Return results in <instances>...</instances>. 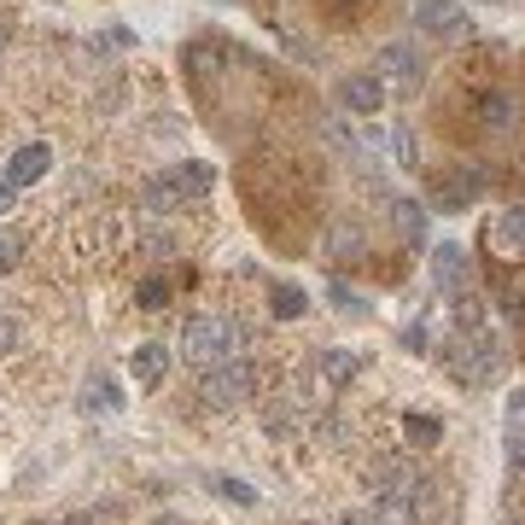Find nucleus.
I'll return each mask as SVG.
<instances>
[{
    "mask_svg": "<svg viewBox=\"0 0 525 525\" xmlns=\"http://www.w3.org/2000/svg\"><path fill=\"white\" fill-rule=\"evenodd\" d=\"M12 350H18V321L0 315V356H12Z\"/></svg>",
    "mask_w": 525,
    "mask_h": 525,
    "instance_id": "32",
    "label": "nucleus"
},
{
    "mask_svg": "<svg viewBox=\"0 0 525 525\" xmlns=\"http://www.w3.org/2000/svg\"><path fill=\"white\" fill-rule=\"evenodd\" d=\"M339 525H374L368 514H339Z\"/></svg>",
    "mask_w": 525,
    "mask_h": 525,
    "instance_id": "36",
    "label": "nucleus"
},
{
    "mask_svg": "<svg viewBox=\"0 0 525 525\" xmlns=\"http://www.w3.org/2000/svg\"><path fill=\"white\" fill-rule=\"evenodd\" d=\"M485 6H496V0H485Z\"/></svg>",
    "mask_w": 525,
    "mask_h": 525,
    "instance_id": "38",
    "label": "nucleus"
},
{
    "mask_svg": "<svg viewBox=\"0 0 525 525\" xmlns=\"http://www.w3.org/2000/svg\"><path fill=\"white\" fill-rule=\"evenodd\" d=\"M216 496H228V502H240V508H251V502H257V490L240 485V479H216Z\"/></svg>",
    "mask_w": 525,
    "mask_h": 525,
    "instance_id": "29",
    "label": "nucleus"
},
{
    "mask_svg": "<svg viewBox=\"0 0 525 525\" xmlns=\"http://www.w3.org/2000/svg\"><path fill=\"white\" fill-rule=\"evenodd\" d=\"M12 199H18V187H12V181H6V175H0V216H6V210H12Z\"/></svg>",
    "mask_w": 525,
    "mask_h": 525,
    "instance_id": "35",
    "label": "nucleus"
},
{
    "mask_svg": "<svg viewBox=\"0 0 525 525\" xmlns=\"http://www.w3.org/2000/svg\"><path fill=\"white\" fill-rule=\"evenodd\" d=\"M327 298H333V310H345V315H374V304H368V298H356L345 280H327Z\"/></svg>",
    "mask_w": 525,
    "mask_h": 525,
    "instance_id": "24",
    "label": "nucleus"
},
{
    "mask_svg": "<svg viewBox=\"0 0 525 525\" xmlns=\"http://www.w3.org/2000/svg\"><path fill=\"white\" fill-rule=\"evenodd\" d=\"M502 450H508V467H514V473H525V426H520V420L508 426V438H502Z\"/></svg>",
    "mask_w": 525,
    "mask_h": 525,
    "instance_id": "26",
    "label": "nucleus"
},
{
    "mask_svg": "<svg viewBox=\"0 0 525 525\" xmlns=\"http://www.w3.org/2000/svg\"><path fill=\"white\" fill-rule=\"evenodd\" d=\"M18 251H24V234H18V228H6V222H0V275H6V269H12V263H18Z\"/></svg>",
    "mask_w": 525,
    "mask_h": 525,
    "instance_id": "25",
    "label": "nucleus"
},
{
    "mask_svg": "<svg viewBox=\"0 0 525 525\" xmlns=\"http://www.w3.org/2000/svg\"><path fill=\"white\" fill-rule=\"evenodd\" d=\"M47 164H53V152H47V140H30V146H18V152H12V158H6V181H12V187H18V193H24V187H35V181H41V175H47Z\"/></svg>",
    "mask_w": 525,
    "mask_h": 525,
    "instance_id": "8",
    "label": "nucleus"
},
{
    "mask_svg": "<svg viewBox=\"0 0 525 525\" xmlns=\"http://www.w3.org/2000/svg\"><path fill=\"white\" fill-rule=\"evenodd\" d=\"M403 350H415V356H426V350H432V333H426V321H409V327H403Z\"/></svg>",
    "mask_w": 525,
    "mask_h": 525,
    "instance_id": "30",
    "label": "nucleus"
},
{
    "mask_svg": "<svg viewBox=\"0 0 525 525\" xmlns=\"http://www.w3.org/2000/svg\"><path fill=\"white\" fill-rule=\"evenodd\" d=\"M146 245H152V257H170V251H175V240H170V234H152Z\"/></svg>",
    "mask_w": 525,
    "mask_h": 525,
    "instance_id": "34",
    "label": "nucleus"
},
{
    "mask_svg": "<svg viewBox=\"0 0 525 525\" xmlns=\"http://www.w3.org/2000/svg\"><path fill=\"white\" fill-rule=\"evenodd\" d=\"M450 315H455V333H485V298H455L450 304Z\"/></svg>",
    "mask_w": 525,
    "mask_h": 525,
    "instance_id": "20",
    "label": "nucleus"
},
{
    "mask_svg": "<svg viewBox=\"0 0 525 525\" xmlns=\"http://www.w3.org/2000/svg\"><path fill=\"white\" fill-rule=\"evenodd\" d=\"M269 310H275V321H298V315L310 310V298H304V286H292V280H286V286L269 292Z\"/></svg>",
    "mask_w": 525,
    "mask_h": 525,
    "instance_id": "19",
    "label": "nucleus"
},
{
    "mask_svg": "<svg viewBox=\"0 0 525 525\" xmlns=\"http://www.w3.org/2000/svg\"><path fill=\"white\" fill-rule=\"evenodd\" d=\"M490 245H496L502 257H525V205H508L490 222Z\"/></svg>",
    "mask_w": 525,
    "mask_h": 525,
    "instance_id": "12",
    "label": "nucleus"
},
{
    "mask_svg": "<svg viewBox=\"0 0 525 525\" xmlns=\"http://www.w3.org/2000/svg\"><path fill=\"white\" fill-rule=\"evenodd\" d=\"M403 438H409L415 450H438V444H444V420L432 415V409H409V415H403Z\"/></svg>",
    "mask_w": 525,
    "mask_h": 525,
    "instance_id": "16",
    "label": "nucleus"
},
{
    "mask_svg": "<svg viewBox=\"0 0 525 525\" xmlns=\"http://www.w3.org/2000/svg\"><path fill=\"white\" fill-rule=\"evenodd\" d=\"M321 251H327V263H356V257L368 251V240H362L356 228H333V234H327V245H321Z\"/></svg>",
    "mask_w": 525,
    "mask_h": 525,
    "instance_id": "18",
    "label": "nucleus"
},
{
    "mask_svg": "<svg viewBox=\"0 0 525 525\" xmlns=\"http://www.w3.org/2000/svg\"><path fill=\"white\" fill-rule=\"evenodd\" d=\"M0 47H6V18H0Z\"/></svg>",
    "mask_w": 525,
    "mask_h": 525,
    "instance_id": "37",
    "label": "nucleus"
},
{
    "mask_svg": "<svg viewBox=\"0 0 525 525\" xmlns=\"http://www.w3.org/2000/svg\"><path fill=\"white\" fill-rule=\"evenodd\" d=\"M374 76L385 82V94H415L426 82V59H420L415 41H385L374 53Z\"/></svg>",
    "mask_w": 525,
    "mask_h": 525,
    "instance_id": "3",
    "label": "nucleus"
},
{
    "mask_svg": "<svg viewBox=\"0 0 525 525\" xmlns=\"http://www.w3.org/2000/svg\"><path fill=\"white\" fill-rule=\"evenodd\" d=\"M76 409H82V415H117V409H123V391L105 380V374H94V380L76 391Z\"/></svg>",
    "mask_w": 525,
    "mask_h": 525,
    "instance_id": "14",
    "label": "nucleus"
},
{
    "mask_svg": "<svg viewBox=\"0 0 525 525\" xmlns=\"http://www.w3.org/2000/svg\"><path fill=\"white\" fill-rule=\"evenodd\" d=\"M140 304H146V310H164V304H170V286H164L158 275L140 280Z\"/></svg>",
    "mask_w": 525,
    "mask_h": 525,
    "instance_id": "27",
    "label": "nucleus"
},
{
    "mask_svg": "<svg viewBox=\"0 0 525 525\" xmlns=\"http://www.w3.org/2000/svg\"><path fill=\"white\" fill-rule=\"evenodd\" d=\"M415 30L432 35V41H461V35L473 30V18H467V6L461 0H415Z\"/></svg>",
    "mask_w": 525,
    "mask_h": 525,
    "instance_id": "5",
    "label": "nucleus"
},
{
    "mask_svg": "<svg viewBox=\"0 0 525 525\" xmlns=\"http://www.w3.org/2000/svg\"><path fill=\"white\" fill-rule=\"evenodd\" d=\"M327 146H333V152H356V135H350L345 117H333V123H327Z\"/></svg>",
    "mask_w": 525,
    "mask_h": 525,
    "instance_id": "28",
    "label": "nucleus"
},
{
    "mask_svg": "<svg viewBox=\"0 0 525 525\" xmlns=\"http://www.w3.org/2000/svg\"><path fill=\"white\" fill-rule=\"evenodd\" d=\"M479 117H485V129H496V135H508V129L520 123V100H514L508 88H490L485 100H479Z\"/></svg>",
    "mask_w": 525,
    "mask_h": 525,
    "instance_id": "15",
    "label": "nucleus"
},
{
    "mask_svg": "<svg viewBox=\"0 0 525 525\" xmlns=\"http://www.w3.org/2000/svg\"><path fill=\"white\" fill-rule=\"evenodd\" d=\"M339 420L345 415H321V438H327V444H345V426H339Z\"/></svg>",
    "mask_w": 525,
    "mask_h": 525,
    "instance_id": "33",
    "label": "nucleus"
},
{
    "mask_svg": "<svg viewBox=\"0 0 525 525\" xmlns=\"http://www.w3.org/2000/svg\"><path fill=\"white\" fill-rule=\"evenodd\" d=\"M385 140H391V158H397V170H420V146H415V129H409V123H397Z\"/></svg>",
    "mask_w": 525,
    "mask_h": 525,
    "instance_id": "21",
    "label": "nucleus"
},
{
    "mask_svg": "<svg viewBox=\"0 0 525 525\" xmlns=\"http://www.w3.org/2000/svg\"><path fill=\"white\" fill-rule=\"evenodd\" d=\"M170 181H175V193H181V199H205L210 181H216V170H210V164H175Z\"/></svg>",
    "mask_w": 525,
    "mask_h": 525,
    "instance_id": "17",
    "label": "nucleus"
},
{
    "mask_svg": "<svg viewBox=\"0 0 525 525\" xmlns=\"http://www.w3.org/2000/svg\"><path fill=\"white\" fill-rule=\"evenodd\" d=\"M461 263H467V257H461V245H438V251H432V280H438V286H455Z\"/></svg>",
    "mask_w": 525,
    "mask_h": 525,
    "instance_id": "23",
    "label": "nucleus"
},
{
    "mask_svg": "<svg viewBox=\"0 0 525 525\" xmlns=\"http://www.w3.org/2000/svg\"><path fill=\"white\" fill-rule=\"evenodd\" d=\"M315 368H321V385H327V391H345V385L362 380V368H368V362H362L356 350H321V362H315Z\"/></svg>",
    "mask_w": 525,
    "mask_h": 525,
    "instance_id": "11",
    "label": "nucleus"
},
{
    "mask_svg": "<svg viewBox=\"0 0 525 525\" xmlns=\"http://www.w3.org/2000/svg\"><path fill=\"white\" fill-rule=\"evenodd\" d=\"M385 216H391V228L409 245H426V228H432V222H426V205H420V199H391Z\"/></svg>",
    "mask_w": 525,
    "mask_h": 525,
    "instance_id": "13",
    "label": "nucleus"
},
{
    "mask_svg": "<svg viewBox=\"0 0 525 525\" xmlns=\"http://www.w3.org/2000/svg\"><path fill=\"white\" fill-rule=\"evenodd\" d=\"M339 105H345L350 117H380L385 82L374 76V70H356V76H345V82H339Z\"/></svg>",
    "mask_w": 525,
    "mask_h": 525,
    "instance_id": "6",
    "label": "nucleus"
},
{
    "mask_svg": "<svg viewBox=\"0 0 525 525\" xmlns=\"http://www.w3.org/2000/svg\"><path fill=\"white\" fill-rule=\"evenodd\" d=\"M129 374H135L140 391H158V385L170 380V345H152V339H146V345L129 356Z\"/></svg>",
    "mask_w": 525,
    "mask_h": 525,
    "instance_id": "9",
    "label": "nucleus"
},
{
    "mask_svg": "<svg viewBox=\"0 0 525 525\" xmlns=\"http://www.w3.org/2000/svg\"><path fill=\"white\" fill-rule=\"evenodd\" d=\"M461 345H455V380L473 385V391H485V385L502 380V345L490 339V333H455Z\"/></svg>",
    "mask_w": 525,
    "mask_h": 525,
    "instance_id": "1",
    "label": "nucleus"
},
{
    "mask_svg": "<svg viewBox=\"0 0 525 525\" xmlns=\"http://www.w3.org/2000/svg\"><path fill=\"white\" fill-rule=\"evenodd\" d=\"M181 356H187V368H216L228 356V321L222 315H193L181 327Z\"/></svg>",
    "mask_w": 525,
    "mask_h": 525,
    "instance_id": "4",
    "label": "nucleus"
},
{
    "mask_svg": "<svg viewBox=\"0 0 525 525\" xmlns=\"http://www.w3.org/2000/svg\"><path fill=\"white\" fill-rule=\"evenodd\" d=\"M257 391V362L251 356H222L216 368H205V403L210 409H234V403H245Z\"/></svg>",
    "mask_w": 525,
    "mask_h": 525,
    "instance_id": "2",
    "label": "nucleus"
},
{
    "mask_svg": "<svg viewBox=\"0 0 525 525\" xmlns=\"http://www.w3.org/2000/svg\"><path fill=\"white\" fill-rule=\"evenodd\" d=\"M368 479H374V490H409V496L426 490V473H420L415 461H403V455H380L368 467Z\"/></svg>",
    "mask_w": 525,
    "mask_h": 525,
    "instance_id": "7",
    "label": "nucleus"
},
{
    "mask_svg": "<svg viewBox=\"0 0 525 525\" xmlns=\"http://www.w3.org/2000/svg\"><path fill=\"white\" fill-rule=\"evenodd\" d=\"M368 520L374 525H415L420 520V496H409V490H374Z\"/></svg>",
    "mask_w": 525,
    "mask_h": 525,
    "instance_id": "10",
    "label": "nucleus"
},
{
    "mask_svg": "<svg viewBox=\"0 0 525 525\" xmlns=\"http://www.w3.org/2000/svg\"><path fill=\"white\" fill-rule=\"evenodd\" d=\"M485 193V175L479 170H461V175H450V193H444V205H467V199H479Z\"/></svg>",
    "mask_w": 525,
    "mask_h": 525,
    "instance_id": "22",
    "label": "nucleus"
},
{
    "mask_svg": "<svg viewBox=\"0 0 525 525\" xmlns=\"http://www.w3.org/2000/svg\"><path fill=\"white\" fill-rule=\"evenodd\" d=\"M263 432H269V438H286V432H292V409H286V403H275V409H269V420H263Z\"/></svg>",
    "mask_w": 525,
    "mask_h": 525,
    "instance_id": "31",
    "label": "nucleus"
}]
</instances>
